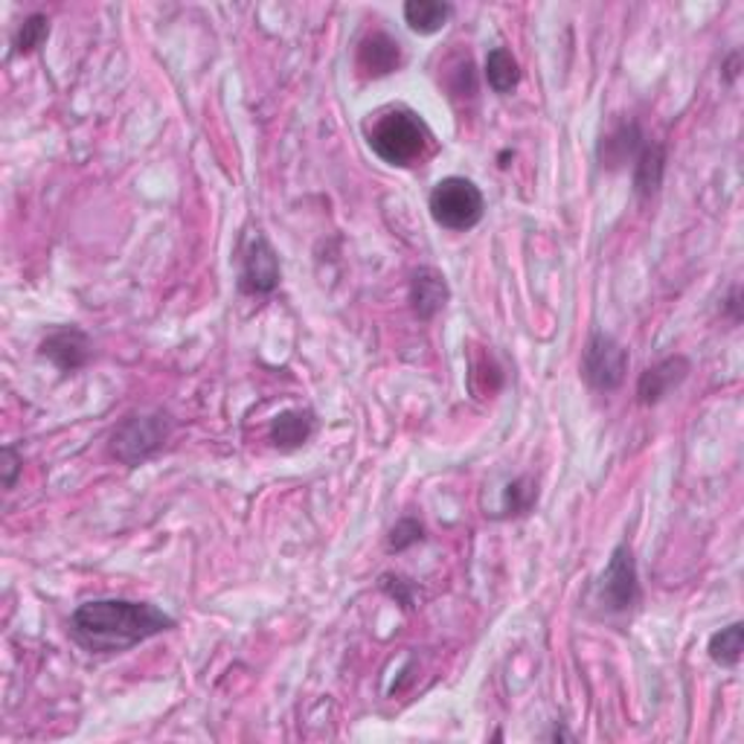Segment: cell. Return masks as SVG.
I'll return each mask as SVG.
<instances>
[{
    "label": "cell",
    "instance_id": "cell-9",
    "mask_svg": "<svg viewBox=\"0 0 744 744\" xmlns=\"http://www.w3.org/2000/svg\"><path fill=\"white\" fill-rule=\"evenodd\" d=\"M689 372H693V361H689V358L666 356L663 361H658V364H651L646 372H640V379H637V402L646 407L660 405L672 390H677L686 379H689Z\"/></svg>",
    "mask_w": 744,
    "mask_h": 744
},
{
    "label": "cell",
    "instance_id": "cell-21",
    "mask_svg": "<svg viewBox=\"0 0 744 744\" xmlns=\"http://www.w3.org/2000/svg\"><path fill=\"white\" fill-rule=\"evenodd\" d=\"M21 472H24V460H21L18 449L15 445H3V465H0V483H3V489H15Z\"/></svg>",
    "mask_w": 744,
    "mask_h": 744
},
{
    "label": "cell",
    "instance_id": "cell-8",
    "mask_svg": "<svg viewBox=\"0 0 744 744\" xmlns=\"http://www.w3.org/2000/svg\"><path fill=\"white\" fill-rule=\"evenodd\" d=\"M38 356L47 358L61 375H73V372L85 370L93 356V344L85 332L77 326H65V329L50 332L38 347Z\"/></svg>",
    "mask_w": 744,
    "mask_h": 744
},
{
    "label": "cell",
    "instance_id": "cell-11",
    "mask_svg": "<svg viewBox=\"0 0 744 744\" xmlns=\"http://www.w3.org/2000/svg\"><path fill=\"white\" fill-rule=\"evenodd\" d=\"M402 61H405V56H402V44H398L393 35L381 33V30L367 35L364 42H361V47H358V70L370 79H381L390 77V73H396V70L402 68Z\"/></svg>",
    "mask_w": 744,
    "mask_h": 744
},
{
    "label": "cell",
    "instance_id": "cell-4",
    "mask_svg": "<svg viewBox=\"0 0 744 744\" xmlns=\"http://www.w3.org/2000/svg\"><path fill=\"white\" fill-rule=\"evenodd\" d=\"M428 210L431 219L440 224L442 230H454V233H465V230L477 228L486 212V198H483L480 186L460 175L442 178L440 184L431 189L428 198Z\"/></svg>",
    "mask_w": 744,
    "mask_h": 744
},
{
    "label": "cell",
    "instance_id": "cell-20",
    "mask_svg": "<svg viewBox=\"0 0 744 744\" xmlns=\"http://www.w3.org/2000/svg\"><path fill=\"white\" fill-rule=\"evenodd\" d=\"M425 542V524L419 518H402L387 535V550L390 553H405L416 544Z\"/></svg>",
    "mask_w": 744,
    "mask_h": 744
},
{
    "label": "cell",
    "instance_id": "cell-3",
    "mask_svg": "<svg viewBox=\"0 0 744 744\" xmlns=\"http://www.w3.org/2000/svg\"><path fill=\"white\" fill-rule=\"evenodd\" d=\"M593 602L608 617H623V614H631V611L640 608L643 588H640L635 550L628 544H617L614 547L608 565H605L602 576L593 584Z\"/></svg>",
    "mask_w": 744,
    "mask_h": 744
},
{
    "label": "cell",
    "instance_id": "cell-17",
    "mask_svg": "<svg viewBox=\"0 0 744 744\" xmlns=\"http://www.w3.org/2000/svg\"><path fill=\"white\" fill-rule=\"evenodd\" d=\"M707 651H710L712 663H719V666H724V669H736L739 660H742V651H744L742 623H733V626L716 631V635L710 637Z\"/></svg>",
    "mask_w": 744,
    "mask_h": 744
},
{
    "label": "cell",
    "instance_id": "cell-14",
    "mask_svg": "<svg viewBox=\"0 0 744 744\" xmlns=\"http://www.w3.org/2000/svg\"><path fill=\"white\" fill-rule=\"evenodd\" d=\"M314 428H317V419L312 410H286L271 422V442L282 451L300 449L312 440Z\"/></svg>",
    "mask_w": 744,
    "mask_h": 744
},
{
    "label": "cell",
    "instance_id": "cell-18",
    "mask_svg": "<svg viewBox=\"0 0 744 744\" xmlns=\"http://www.w3.org/2000/svg\"><path fill=\"white\" fill-rule=\"evenodd\" d=\"M50 38V18L42 15V12H33L26 15L18 26L15 38H12V53L15 56H30L38 47H44V42Z\"/></svg>",
    "mask_w": 744,
    "mask_h": 744
},
{
    "label": "cell",
    "instance_id": "cell-2",
    "mask_svg": "<svg viewBox=\"0 0 744 744\" xmlns=\"http://www.w3.org/2000/svg\"><path fill=\"white\" fill-rule=\"evenodd\" d=\"M431 128L410 108L381 111L367 128V143L390 166H414L431 149Z\"/></svg>",
    "mask_w": 744,
    "mask_h": 744
},
{
    "label": "cell",
    "instance_id": "cell-13",
    "mask_svg": "<svg viewBox=\"0 0 744 744\" xmlns=\"http://www.w3.org/2000/svg\"><path fill=\"white\" fill-rule=\"evenodd\" d=\"M663 172H666V149L649 140L635 161V195L640 201H649L660 193Z\"/></svg>",
    "mask_w": 744,
    "mask_h": 744
},
{
    "label": "cell",
    "instance_id": "cell-16",
    "mask_svg": "<svg viewBox=\"0 0 744 744\" xmlns=\"http://www.w3.org/2000/svg\"><path fill=\"white\" fill-rule=\"evenodd\" d=\"M486 82L500 96L515 91L518 82H521V65H518V59L507 47H495L486 56Z\"/></svg>",
    "mask_w": 744,
    "mask_h": 744
},
{
    "label": "cell",
    "instance_id": "cell-23",
    "mask_svg": "<svg viewBox=\"0 0 744 744\" xmlns=\"http://www.w3.org/2000/svg\"><path fill=\"white\" fill-rule=\"evenodd\" d=\"M739 294H742V288L733 286V291H730L728 303H724V312L730 314V321L739 323L742 321V303H739Z\"/></svg>",
    "mask_w": 744,
    "mask_h": 744
},
{
    "label": "cell",
    "instance_id": "cell-12",
    "mask_svg": "<svg viewBox=\"0 0 744 744\" xmlns=\"http://www.w3.org/2000/svg\"><path fill=\"white\" fill-rule=\"evenodd\" d=\"M451 288L437 268H419L410 279V305L419 321H433L445 309Z\"/></svg>",
    "mask_w": 744,
    "mask_h": 744
},
{
    "label": "cell",
    "instance_id": "cell-10",
    "mask_svg": "<svg viewBox=\"0 0 744 744\" xmlns=\"http://www.w3.org/2000/svg\"><path fill=\"white\" fill-rule=\"evenodd\" d=\"M649 143L643 135V128L637 126L635 119H623L617 126L605 131L596 146V158H600L602 170L617 172L626 163H635L637 154L643 152V146Z\"/></svg>",
    "mask_w": 744,
    "mask_h": 744
},
{
    "label": "cell",
    "instance_id": "cell-7",
    "mask_svg": "<svg viewBox=\"0 0 744 744\" xmlns=\"http://www.w3.org/2000/svg\"><path fill=\"white\" fill-rule=\"evenodd\" d=\"M279 256L274 251V245L263 233H254V236L245 242V251H242V271H239V288L245 294H274L279 286Z\"/></svg>",
    "mask_w": 744,
    "mask_h": 744
},
{
    "label": "cell",
    "instance_id": "cell-1",
    "mask_svg": "<svg viewBox=\"0 0 744 744\" xmlns=\"http://www.w3.org/2000/svg\"><path fill=\"white\" fill-rule=\"evenodd\" d=\"M70 637L88 654H123L178 626L175 617L135 600H91L70 614Z\"/></svg>",
    "mask_w": 744,
    "mask_h": 744
},
{
    "label": "cell",
    "instance_id": "cell-15",
    "mask_svg": "<svg viewBox=\"0 0 744 744\" xmlns=\"http://www.w3.org/2000/svg\"><path fill=\"white\" fill-rule=\"evenodd\" d=\"M454 15V7L445 0H407L405 21L416 35H437Z\"/></svg>",
    "mask_w": 744,
    "mask_h": 744
},
{
    "label": "cell",
    "instance_id": "cell-25",
    "mask_svg": "<svg viewBox=\"0 0 744 744\" xmlns=\"http://www.w3.org/2000/svg\"><path fill=\"white\" fill-rule=\"evenodd\" d=\"M547 739H553V742H573V736H570V733H567V730H561V728L553 730Z\"/></svg>",
    "mask_w": 744,
    "mask_h": 744
},
{
    "label": "cell",
    "instance_id": "cell-22",
    "mask_svg": "<svg viewBox=\"0 0 744 744\" xmlns=\"http://www.w3.org/2000/svg\"><path fill=\"white\" fill-rule=\"evenodd\" d=\"M381 591L390 593L393 600H398L405 608H414V584L398 579V576H384L381 579Z\"/></svg>",
    "mask_w": 744,
    "mask_h": 744
},
{
    "label": "cell",
    "instance_id": "cell-24",
    "mask_svg": "<svg viewBox=\"0 0 744 744\" xmlns=\"http://www.w3.org/2000/svg\"><path fill=\"white\" fill-rule=\"evenodd\" d=\"M739 61H742V56H739V53H733V56L728 59V65H724V82H728V85H733V82H736Z\"/></svg>",
    "mask_w": 744,
    "mask_h": 744
},
{
    "label": "cell",
    "instance_id": "cell-19",
    "mask_svg": "<svg viewBox=\"0 0 744 744\" xmlns=\"http://www.w3.org/2000/svg\"><path fill=\"white\" fill-rule=\"evenodd\" d=\"M538 503V489L530 477H518L503 489V507H500V518H521Z\"/></svg>",
    "mask_w": 744,
    "mask_h": 744
},
{
    "label": "cell",
    "instance_id": "cell-6",
    "mask_svg": "<svg viewBox=\"0 0 744 744\" xmlns=\"http://www.w3.org/2000/svg\"><path fill=\"white\" fill-rule=\"evenodd\" d=\"M628 364H631V356L614 335L593 332L588 344H584L582 367L579 370H582V379L588 381V387H593L596 393H614V390L623 387Z\"/></svg>",
    "mask_w": 744,
    "mask_h": 744
},
{
    "label": "cell",
    "instance_id": "cell-5",
    "mask_svg": "<svg viewBox=\"0 0 744 744\" xmlns=\"http://www.w3.org/2000/svg\"><path fill=\"white\" fill-rule=\"evenodd\" d=\"M172 422L170 416L154 410V414H131L117 425V431L111 433V454L123 465H140L149 457H154L163 449V442L170 440Z\"/></svg>",
    "mask_w": 744,
    "mask_h": 744
}]
</instances>
